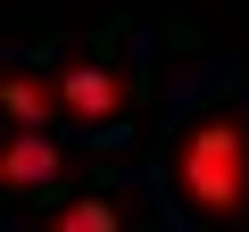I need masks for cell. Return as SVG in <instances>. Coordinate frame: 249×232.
I'll return each instance as SVG.
<instances>
[{
	"label": "cell",
	"mask_w": 249,
	"mask_h": 232,
	"mask_svg": "<svg viewBox=\"0 0 249 232\" xmlns=\"http://www.w3.org/2000/svg\"><path fill=\"white\" fill-rule=\"evenodd\" d=\"M50 232H124V207L116 199H75V207L50 215Z\"/></svg>",
	"instance_id": "obj_5"
},
{
	"label": "cell",
	"mask_w": 249,
	"mask_h": 232,
	"mask_svg": "<svg viewBox=\"0 0 249 232\" xmlns=\"http://www.w3.org/2000/svg\"><path fill=\"white\" fill-rule=\"evenodd\" d=\"M0 108L17 116V133H50V116H67L58 83H42V75H25V66H9V75H0Z\"/></svg>",
	"instance_id": "obj_4"
},
{
	"label": "cell",
	"mask_w": 249,
	"mask_h": 232,
	"mask_svg": "<svg viewBox=\"0 0 249 232\" xmlns=\"http://www.w3.org/2000/svg\"><path fill=\"white\" fill-rule=\"evenodd\" d=\"M166 199L191 232H249V99L208 91L166 141Z\"/></svg>",
	"instance_id": "obj_1"
},
{
	"label": "cell",
	"mask_w": 249,
	"mask_h": 232,
	"mask_svg": "<svg viewBox=\"0 0 249 232\" xmlns=\"http://www.w3.org/2000/svg\"><path fill=\"white\" fill-rule=\"evenodd\" d=\"M58 99H67L75 125L108 133L116 116L133 108V75H124V66H67V75H58Z\"/></svg>",
	"instance_id": "obj_2"
},
{
	"label": "cell",
	"mask_w": 249,
	"mask_h": 232,
	"mask_svg": "<svg viewBox=\"0 0 249 232\" xmlns=\"http://www.w3.org/2000/svg\"><path fill=\"white\" fill-rule=\"evenodd\" d=\"M58 166H67V158H58V141H50V133H17L9 149H0V191H9V199L50 191V182H58Z\"/></svg>",
	"instance_id": "obj_3"
}]
</instances>
